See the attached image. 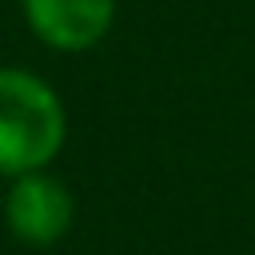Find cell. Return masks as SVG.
I'll list each match as a JSON object with an SVG mask.
<instances>
[{
	"mask_svg": "<svg viewBox=\"0 0 255 255\" xmlns=\"http://www.w3.org/2000/svg\"><path fill=\"white\" fill-rule=\"evenodd\" d=\"M24 20L56 52H84L112 32L116 0H24Z\"/></svg>",
	"mask_w": 255,
	"mask_h": 255,
	"instance_id": "3957f363",
	"label": "cell"
},
{
	"mask_svg": "<svg viewBox=\"0 0 255 255\" xmlns=\"http://www.w3.org/2000/svg\"><path fill=\"white\" fill-rule=\"evenodd\" d=\"M72 219H76V199L56 175L48 171L12 175V187L4 195V223L24 247L60 243L72 231Z\"/></svg>",
	"mask_w": 255,
	"mask_h": 255,
	"instance_id": "7a4b0ae2",
	"label": "cell"
},
{
	"mask_svg": "<svg viewBox=\"0 0 255 255\" xmlns=\"http://www.w3.org/2000/svg\"><path fill=\"white\" fill-rule=\"evenodd\" d=\"M68 135L60 96L24 68H0V171H44Z\"/></svg>",
	"mask_w": 255,
	"mask_h": 255,
	"instance_id": "6da1fadb",
	"label": "cell"
}]
</instances>
